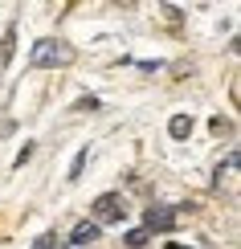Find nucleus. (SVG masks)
<instances>
[{
  "instance_id": "f257e3e1",
  "label": "nucleus",
  "mask_w": 241,
  "mask_h": 249,
  "mask_svg": "<svg viewBox=\"0 0 241 249\" xmlns=\"http://www.w3.org/2000/svg\"><path fill=\"white\" fill-rule=\"evenodd\" d=\"M70 57H74V53H70V49L61 45V41H37V45H33V53H29V61H33L37 70H49V66H66Z\"/></svg>"
},
{
  "instance_id": "f03ea898",
  "label": "nucleus",
  "mask_w": 241,
  "mask_h": 249,
  "mask_svg": "<svg viewBox=\"0 0 241 249\" xmlns=\"http://www.w3.org/2000/svg\"><path fill=\"white\" fill-rule=\"evenodd\" d=\"M94 213H98V221H119L123 216V196L119 192H107L94 200Z\"/></svg>"
},
{
  "instance_id": "7ed1b4c3",
  "label": "nucleus",
  "mask_w": 241,
  "mask_h": 249,
  "mask_svg": "<svg viewBox=\"0 0 241 249\" xmlns=\"http://www.w3.org/2000/svg\"><path fill=\"white\" fill-rule=\"evenodd\" d=\"M172 225H176L172 209H148V233H167Z\"/></svg>"
},
{
  "instance_id": "20e7f679",
  "label": "nucleus",
  "mask_w": 241,
  "mask_h": 249,
  "mask_svg": "<svg viewBox=\"0 0 241 249\" xmlns=\"http://www.w3.org/2000/svg\"><path fill=\"white\" fill-rule=\"evenodd\" d=\"M98 233H102V225H94V221H82L78 229H74V245H90V241H98Z\"/></svg>"
},
{
  "instance_id": "39448f33",
  "label": "nucleus",
  "mask_w": 241,
  "mask_h": 249,
  "mask_svg": "<svg viewBox=\"0 0 241 249\" xmlns=\"http://www.w3.org/2000/svg\"><path fill=\"white\" fill-rule=\"evenodd\" d=\"M167 131H172L176 139H184V135H192V119H188V115H176L172 123H167Z\"/></svg>"
},
{
  "instance_id": "423d86ee",
  "label": "nucleus",
  "mask_w": 241,
  "mask_h": 249,
  "mask_svg": "<svg viewBox=\"0 0 241 249\" xmlns=\"http://www.w3.org/2000/svg\"><path fill=\"white\" fill-rule=\"evenodd\" d=\"M13 45H17V29H8V33H4V45H0V57H13Z\"/></svg>"
},
{
  "instance_id": "0eeeda50",
  "label": "nucleus",
  "mask_w": 241,
  "mask_h": 249,
  "mask_svg": "<svg viewBox=\"0 0 241 249\" xmlns=\"http://www.w3.org/2000/svg\"><path fill=\"white\" fill-rule=\"evenodd\" d=\"M143 241H148V229H131V233H127V245H131V249H139Z\"/></svg>"
},
{
  "instance_id": "6e6552de",
  "label": "nucleus",
  "mask_w": 241,
  "mask_h": 249,
  "mask_svg": "<svg viewBox=\"0 0 241 249\" xmlns=\"http://www.w3.org/2000/svg\"><path fill=\"white\" fill-rule=\"evenodd\" d=\"M82 168H86V151H78V155H74V168H70V180H78V176H82Z\"/></svg>"
},
{
  "instance_id": "1a4fd4ad",
  "label": "nucleus",
  "mask_w": 241,
  "mask_h": 249,
  "mask_svg": "<svg viewBox=\"0 0 241 249\" xmlns=\"http://www.w3.org/2000/svg\"><path fill=\"white\" fill-rule=\"evenodd\" d=\"M33 249H54V237H49V233H45V237H41V241H37Z\"/></svg>"
},
{
  "instance_id": "9d476101",
  "label": "nucleus",
  "mask_w": 241,
  "mask_h": 249,
  "mask_svg": "<svg viewBox=\"0 0 241 249\" xmlns=\"http://www.w3.org/2000/svg\"><path fill=\"white\" fill-rule=\"evenodd\" d=\"M167 249H184V245H167Z\"/></svg>"
}]
</instances>
